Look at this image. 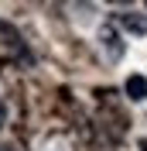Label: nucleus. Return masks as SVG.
Here are the masks:
<instances>
[{"mask_svg": "<svg viewBox=\"0 0 147 151\" xmlns=\"http://www.w3.org/2000/svg\"><path fill=\"white\" fill-rule=\"evenodd\" d=\"M0 124H4V103H0Z\"/></svg>", "mask_w": 147, "mask_h": 151, "instance_id": "obj_4", "label": "nucleus"}, {"mask_svg": "<svg viewBox=\"0 0 147 151\" xmlns=\"http://www.w3.org/2000/svg\"><path fill=\"white\" fill-rule=\"evenodd\" d=\"M140 151H147V141H140Z\"/></svg>", "mask_w": 147, "mask_h": 151, "instance_id": "obj_5", "label": "nucleus"}, {"mask_svg": "<svg viewBox=\"0 0 147 151\" xmlns=\"http://www.w3.org/2000/svg\"><path fill=\"white\" fill-rule=\"evenodd\" d=\"M127 96L133 100V103L147 100V79H144V76H130V79H127Z\"/></svg>", "mask_w": 147, "mask_h": 151, "instance_id": "obj_3", "label": "nucleus"}, {"mask_svg": "<svg viewBox=\"0 0 147 151\" xmlns=\"http://www.w3.org/2000/svg\"><path fill=\"white\" fill-rule=\"evenodd\" d=\"M116 21H120V28L127 31V35H137V38H144V35H147V14L123 10V14H116Z\"/></svg>", "mask_w": 147, "mask_h": 151, "instance_id": "obj_1", "label": "nucleus"}, {"mask_svg": "<svg viewBox=\"0 0 147 151\" xmlns=\"http://www.w3.org/2000/svg\"><path fill=\"white\" fill-rule=\"evenodd\" d=\"M99 41H103V48H106V55L116 62L120 55H123V41H120V35H116V28H110V24H103L99 28Z\"/></svg>", "mask_w": 147, "mask_h": 151, "instance_id": "obj_2", "label": "nucleus"}, {"mask_svg": "<svg viewBox=\"0 0 147 151\" xmlns=\"http://www.w3.org/2000/svg\"><path fill=\"white\" fill-rule=\"evenodd\" d=\"M0 151H10V148H4V144H0Z\"/></svg>", "mask_w": 147, "mask_h": 151, "instance_id": "obj_6", "label": "nucleus"}]
</instances>
